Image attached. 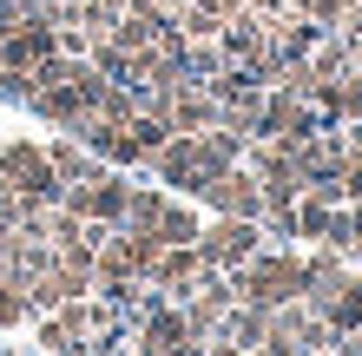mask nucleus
Here are the masks:
<instances>
[{
	"label": "nucleus",
	"instance_id": "f257e3e1",
	"mask_svg": "<svg viewBox=\"0 0 362 356\" xmlns=\"http://www.w3.org/2000/svg\"><path fill=\"white\" fill-rule=\"evenodd\" d=\"M0 192H13V198H33V205H59V192H66V178L53 172V159L40 152V145H7L0 152Z\"/></svg>",
	"mask_w": 362,
	"mask_h": 356
},
{
	"label": "nucleus",
	"instance_id": "f03ea898",
	"mask_svg": "<svg viewBox=\"0 0 362 356\" xmlns=\"http://www.w3.org/2000/svg\"><path fill=\"white\" fill-rule=\"evenodd\" d=\"M257 251H264V224L257 218H218V224H204V231H198V258L211 270H230V264L257 258Z\"/></svg>",
	"mask_w": 362,
	"mask_h": 356
},
{
	"label": "nucleus",
	"instance_id": "7ed1b4c3",
	"mask_svg": "<svg viewBox=\"0 0 362 356\" xmlns=\"http://www.w3.org/2000/svg\"><path fill=\"white\" fill-rule=\"evenodd\" d=\"M198 198H204L218 218H257V212H264V192H257V178H250L244 165H230V172L204 178V185H198Z\"/></svg>",
	"mask_w": 362,
	"mask_h": 356
},
{
	"label": "nucleus",
	"instance_id": "20e7f679",
	"mask_svg": "<svg viewBox=\"0 0 362 356\" xmlns=\"http://www.w3.org/2000/svg\"><path fill=\"white\" fill-rule=\"evenodd\" d=\"M27 106H33L40 119H53L59 132H79V125H86V99H79L73 86H33Z\"/></svg>",
	"mask_w": 362,
	"mask_h": 356
},
{
	"label": "nucleus",
	"instance_id": "39448f33",
	"mask_svg": "<svg viewBox=\"0 0 362 356\" xmlns=\"http://www.w3.org/2000/svg\"><path fill=\"white\" fill-rule=\"evenodd\" d=\"M47 159H53V172L66 178V185H79V178H105V172H112V165H105V159H93L79 139H59V145H47Z\"/></svg>",
	"mask_w": 362,
	"mask_h": 356
},
{
	"label": "nucleus",
	"instance_id": "423d86ee",
	"mask_svg": "<svg viewBox=\"0 0 362 356\" xmlns=\"http://www.w3.org/2000/svg\"><path fill=\"white\" fill-rule=\"evenodd\" d=\"M152 231H158V244H198L204 218L191 212V205H172V198H165V212H158V224H152Z\"/></svg>",
	"mask_w": 362,
	"mask_h": 356
},
{
	"label": "nucleus",
	"instance_id": "0eeeda50",
	"mask_svg": "<svg viewBox=\"0 0 362 356\" xmlns=\"http://www.w3.org/2000/svg\"><path fill=\"white\" fill-rule=\"evenodd\" d=\"M165 212V192H125V224H139V231H152Z\"/></svg>",
	"mask_w": 362,
	"mask_h": 356
},
{
	"label": "nucleus",
	"instance_id": "6e6552de",
	"mask_svg": "<svg viewBox=\"0 0 362 356\" xmlns=\"http://www.w3.org/2000/svg\"><path fill=\"white\" fill-rule=\"evenodd\" d=\"M356 337H362V323H356Z\"/></svg>",
	"mask_w": 362,
	"mask_h": 356
}]
</instances>
